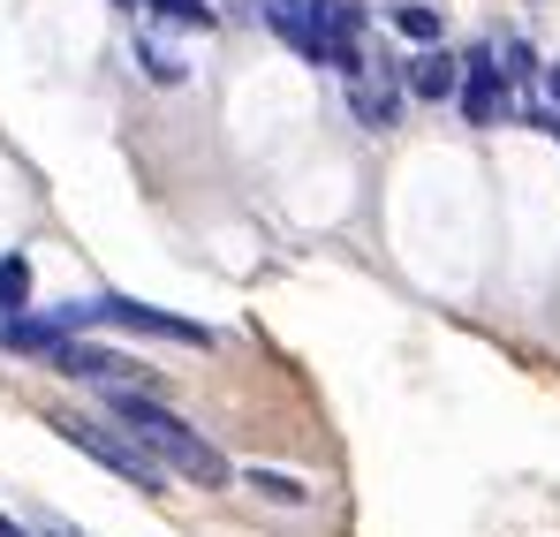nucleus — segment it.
<instances>
[{"label": "nucleus", "mask_w": 560, "mask_h": 537, "mask_svg": "<svg viewBox=\"0 0 560 537\" xmlns=\"http://www.w3.org/2000/svg\"><path fill=\"white\" fill-rule=\"evenodd\" d=\"M546 91H553V106H560V69H546Z\"/></svg>", "instance_id": "nucleus-17"}, {"label": "nucleus", "mask_w": 560, "mask_h": 537, "mask_svg": "<svg viewBox=\"0 0 560 537\" xmlns=\"http://www.w3.org/2000/svg\"><path fill=\"white\" fill-rule=\"evenodd\" d=\"M463 114L477 121V129H492V121L508 114V69H500L492 54H469V69H463Z\"/></svg>", "instance_id": "nucleus-4"}, {"label": "nucleus", "mask_w": 560, "mask_h": 537, "mask_svg": "<svg viewBox=\"0 0 560 537\" xmlns=\"http://www.w3.org/2000/svg\"><path fill=\"white\" fill-rule=\"evenodd\" d=\"M46 424H54L77 454H92L98 469H114L121 485H137V492H167V462L144 447L129 424H98V417H77V409H54Z\"/></svg>", "instance_id": "nucleus-2"}, {"label": "nucleus", "mask_w": 560, "mask_h": 537, "mask_svg": "<svg viewBox=\"0 0 560 537\" xmlns=\"http://www.w3.org/2000/svg\"><path fill=\"white\" fill-rule=\"evenodd\" d=\"M0 341H8V349H23V357H61V349H69V326H61V311H54V318H38V311H23V318H8V326H0Z\"/></svg>", "instance_id": "nucleus-7"}, {"label": "nucleus", "mask_w": 560, "mask_h": 537, "mask_svg": "<svg viewBox=\"0 0 560 537\" xmlns=\"http://www.w3.org/2000/svg\"><path fill=\"white\" fill-rule=\"evenodd\" d=\"M394 23H401L417 46H440V15H432V8H417V0H409V8H394Z\"/></svg>", "instance_id": "nucleus-13"}, {"label": "nucleus", "mask_w": 560, "mask_h": 537, "mask_svg": "<svg viewBox=\"0 0 560 537\" xmlns=\"http://www.w3.org/2000/svg\"><path fill=\"white\" fill-rule=\"evenodd\" d=\"M23 311H31V266L0 258V318H23Z\"/></svg>", "instance_id": "nucleus-12"}, {"label": "nucleus", "mask_w": 560, "mask_h": 537, "mask_svg": "<svg viewBox=\"0 0 560 537\" xmlns=\"http://www.w3.org/2000/svg\"><path fill=\"white\" fill-rule=\"evenodd\" d=\"M243 485H250V492H266V500H280V507H311V485H303V477H288V469H250Z\"/></svg>", "instance_id": "nucleus-11"}, {"label": "nucleus", "mask_w": 560, "mask_h": 537, "mask_svg": "<svg viewBox=\"0 0 560 537\" xmlns=\"http://www.w3.org/2000/svg\"><path fill=\"white\" fill-rule=\"evenodd\" d=\"M114 8H152V0H114Z\"/></svg>", "instance_id": "nucleus-19"}, {"label": "nucleus", "mask_w": 560, "mask_h": 537, "mask_svg": "<svg viewBox=\"0 0 560 537\" xmlns=\"http://www.w3.org/2000/svg\"><path fill=\"white\" fill-rule=\"evenodd\" d=\"M54 371H69V378H121V371H137L129 357H114V349H92V341H69Z\"/></svg>", "instance_id": "nucleus-9"}, {"label": "nucleus", "mask_w": 560, "mask_h": 537, "mask_svg": "<svg viewBox=\"0 0 560 537\" xmlns=\"http://www.w3.org/2000/svg\"><path fill=\"white\" fill-rule=\"evenodd\" d=\"M530 129H538V137H560V106H538V114H530Z\"/></svg>", "instance_id": "nucleus-16"}, {"label": "nucleus", "mask_w": 560, "mask_h": 537, "mask_svg": "<svg viewBox=\"0 0 560 537\" xmlns=\"http://www.w3.org/2000/svg\"><path fill=\"white\" fill-rule=\"evenodd\" d=\"M349 106H357V121L364 129H394V114H401V84L378 69V84H372V69H357L349 77Z\"/></svg>", "instance_id": "nucleus-6"}, {"label": "nucleus", "mask_w": 560, "mask_h": 537, "mask_svg": "<svg viewBox=\"0 0 560 537\" xmlns=\"http://www.w3.org/2000/svg\"><path fill=\"white\" fill-rule=\"evenodd\" d=\"M98 326H121V334H152V341H183V349H212V334L197 318H175V311H152L137 295H92Z\"/></svg>", "instance_id": "nucleus-3"}, {"label": "nucleus", "mask_w": 560, "mask_h": 537, "mask_svg": "<svg viewBox=\"0 0 560 537\" xmlns=\"http://www.w3.org/2000/svg\"><path fill=\"white\" fill-rule=\"evenodd\" d=\"M106 417H114V424H129V432H137L144 447L160 454L167 469H183V477L197 485V492H228V485H235L228 454L212 447L205 432H189V424L175 417V409H160V401H152L144 386H114V394H106Z\"/></svg>", "instance_id": "nucleus-1"}, {"label": "nucleus", "mask_w": 560, "mask_h": 537, "mask_svg": "<svg viewBox=\"0 0 560 537\" xmlns=\"http://www.w3.org/2000/svg\"><path fill=\"white\" fill-rule=\"evenodd\" d=\"M500 69H508V84H515V77H530V46H523V38H508V46H500Z\"/></svg>", "instance_id": "nucleus-14"}, {"label": "nucleus", "mask_w": 560, "mask_h": 537, "mask_svg": "<svg viewBox=\"0 0 560 537\" xmlns=\"http://www.w3.org/2000/svg\"><path fill=\"white\" fill-rule=\"evenodd\" d=\"M152 8H160V15H175V23H205V15H212L205 0H152Z\"/></svg>", "instance_id": "nucleus-15"}, {"label": "nucleus", "mask_w": 560, "mask_h": 537, "mask_svg": "<svg viewBox=\"0 0 560 537\" xmlns=\"http://www.w3.org/2000/svg\"><path fill=\"white\" fill-rule=\"evenodd\" d=\"M258 8H266V23H273L280 38L318 69V23H311V0H258Z\"/></svg>", "instance_id": "nucleus-8"}, {"label": "nucleus", "mask_w": 560, "mask_h": 537, "mask_svg": "<svg viewBox=\"0 0 560 537\" xmlns=\"http://www.w3.org/2000/svg\"><path fill=\"white\" fill-rule=\"evenodd\" d=\"M137 61H144V77H152V84H183V77H189L183 54H175L160 31H144V38H137Z\"/></svg>", "instance_id": "nucleus-10"}, {"label": "nucleus", "mask_w": 560, "mask_h": 537, "mask_svg": "<svg viewBox=\"0 0 560 537\" xmlns=\"http://www.w3.org/2000/svg\"><path fill=\"white\" fill-rule=\"evenodd\" d=\"M463 69H469V61H455L447 46H424V54L409 61V91L432 98V106H440V98H463Z\"/></svg>", "instance_id": "nucleus-5"}, {"label": "nucleus", "mask_w": 560, "mask_h": 537, "mask_svg": "<svg viewBox=\"0 0 560 537\" xmlns=\"http://www.w3.org/2000/svg\"><path fill=\"white\" fill-rule=\"evenodd\" d=\"M0 537H23V530H15V523H8V515H0Z\"/></svg>", "instance_id": "nucleus-18"}]
</instances>
